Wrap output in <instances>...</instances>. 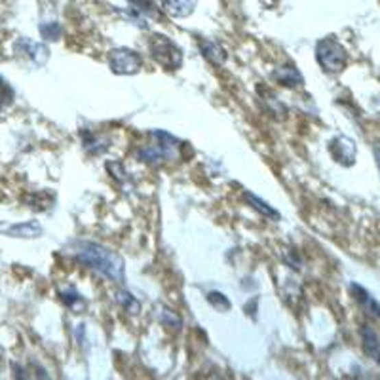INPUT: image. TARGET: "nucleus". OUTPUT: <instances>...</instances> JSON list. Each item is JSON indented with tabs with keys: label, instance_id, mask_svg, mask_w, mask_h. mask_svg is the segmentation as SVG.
I'll use <instances>...</instances> for the list:
<instances>
[{
	"label": "nucleus",
	"instance_id": "26",
	"mask_svg": "<svg viewBox=\"0 0 380 380\" xmlns=\"http://www.w3.org/2000/svg\"><path fill=\"white\" fill-rule=\"evenodd\" d=\"M283 261L293 270H300L302 268V259H300V255H298L295 249H283Z\"/></svg>",
	"mask_w": 380,
	"mask_h": 380
},
{
	"label": "nucleus",
	"instance_id": "6",
	"mask_svg": "<svg viewBox=\"0 0 380 380\" xmlns=\"http://www.w3.org/2000/svg\"><path fill=\"white\" fill-rule=\"evenodd\" d=\"M14 51H16L19 58L31 61V63L36 67L46 65V61L50 58V50H48L46 44L34 42L31 40V38H27V36H21V38H17V40L14 42Z\"/></svg>",
	"mask_w": 380,
	"mask_h": 380
},
{
	"label": "nucleus",
	"instance_id": "7",
	"mask_svg": "<svg viewBox=\"0 0 380 380\" xmlns=\"http://www.w3.org/2000/svg\"><path fill=\"white\" fill-rule=\"evenodd\" d=\"M128 17L141 29L149 25V19H160V8L154 4V0H128Z\"/></svg>",
	"mask_w": 380,
	"mask_h": 380
},
{
	"label": "nucleus",
	"instance_id": "9",
	"mask_svg": "<svg viewBox=\"0 0 380 380\" xmlns=\"http://www.w3.org/2000/svg\"><path fill=\"white\" fill-rule=\"evenodd\" d=\"M270 78H272L276 84L287 88V90H293V88H298V86L305 84V76L300 75V71H298L293 63H285V65L276 67Z\"/></svg>",
	"mask_w": 380,
	"mask_h": 380
},
{
	"label": "nucleus",
	"instance_id": "20",
	"mask_svg": "<svg viewBox=\"0 0 380 380\" xmlns=\"http://www.w3.org/2000/svg\"><path fill=\"white\" fill-rule=\"evenodd\" d=\"M59 300L67 306V308H71V310H80L82 306H86V300L84 297L75 289V287H67V289L59 291Z\"/></svg>",
	"mask_w": 380,
	"mask_h": 380
},
{
	"label": "nucleus",
	"instance_id": "15",
	"mask_svg": "<svg viewBox=\"0 0 380 380\" xmlns=\"http://www.w3.org/2000/svg\"><path fill=\"white\" fill-rule=\"evenodd\" d=\"M80 137H82L84 150L90 154V156H97L101 152H105L110 145V141L107 137H103L99 133H93L91 130H82L80 132Z\"/></svg>",
	"mask_w": 380,
	"mask_h": 380
},
{
	"label": "nucleus",
	"instance_id": "24",
	"mask_svg": "<svg viewBox=\"0 0 380 380\" xmlns=\"http://www.w3.org/2000/svg\"><path fill=\"white\" fill-rule=\"evenodd\" d=\"M207 302L213 306L215 310H219V312H226V310H230L232 305L230 300H228V297L226 295H223V293H219V291H211V293H207Z\"/></svg>",
	"mask_w": 380,
	"mask_h": 380
},
{
	"label": "nucleus",
	"instance_id": "1",
	"mask_svg": "<svg viewBox=\"0 0 380 380\" xmlns=\"http://www.w3.org/2000/svg\"><path fill=\"white\" fill-rule=\"evenodd\" d=\"M71 255L76 263H80L93 272L105 276L107 280L124 283L126 280V265L124 259L116 251L108 249L107 246H101L97 241L78 240L71 244Z\"/></svg>",
	"mask_w": 380,
	"mask_h": 380
},
{
	"label": "nucleus",
	"instance_id": "17",
	"mask_svg": "<svg viewBox=\"0 0 380 380\" xmlns=\"http://www.w3.org/2000/svg\"><path fill=\"white\" fill-rule=\"evenodd\" d=\"M156 320L160 322L162 327H165V329H169V331H181L182 327L181 316L164 305L156 306Z\"/></svg>",
	"mask_w": 380,
	"mask_h": 380
},
{
	"label": "nucleus",
	"instance_id": "21",
	"mask_svg": "<svg viewBox=\"0 0 380 380\" xmlns=\"http://www.w3.org/2000/svg\"><path fill=\"white\" fill-rule=\"evenodd\" d=\"M14 99H16V91L10 86L8 80L0 75V115L14 103Z\"/></svg>",
	"mask_w": 380,
	"mask_h": 380
},
{
	"label": "nucleus",
	"instance_id": "11",
	"mask_svg": "<svg viewBox=\"0 0 380 380\" xmlns=\"http://www.w3.org/2000/svg\"><path fill=\"white\" fill-rule=\"evenodd\" d=\"M359 337H361V346H364L365 355L372 359L375 364L380 365V337L371 325H361L359 329Z\"/></svg>",
	"mask_w": 380,
	"mask_h": 380
},
{
	"label": "nucleus",
	"instance_id": "25",
	"mask_svg": "<svg viewBox=\"0 0 380 380\" xmlns=\"http://www.w3.org/2000/svg\"><path fill=\"white\" fill-rule=\"evenodd\" d=\"M105 167H107L108 174L112 175V179H116L118 182H124L128 179V171H126L124 165L120 164V162H107Z\"/></svg>",
	"mask_w": 380,
	"mask_h": 380
},
{
	"label": "nucleus",
	"instance_id": "8",
	"mask_svg": "<svg viewBox=\"0 0 380 380\" xmlns=\"http://www.w3.org/2000/svg\"><path fill=\"white\" fill-rule=\"evenodd\" d=\"M331 156L335 158V162H339L340 165H354L355 164V143L350 137L339 135L329 143Z\"/></svg>",
	"mask_w": 380,
	"mask_h": 380
},
{
	"label": "nucleus",
	"instance_id": "2",
	"mask_svg": "<svg viewBox=\"0 0 380 380\" xmlns=\"http://www.w3.org/2000/svg\"><path fill=\"white\" fill-rule=\"evenodd\" d=\"M149 137L150 143L135 149V158L143 164L162 165L165 162H175L177 158H181V150L187 147V143L162 130H152L149 132Z\"/></svg>",
	"mask_w": 380,
	"mask_h": 380
},
{
	"label": "nucleus",
	"instance_id": "14",
	"mask_svg": "<svg viewBox=\"0 0 380 380\" xmlns=\"http://www.w3.org/2000/svg\"><path fill=\"white\" fill-rule=\"evenodd\" d=\"M241 198H244V202L248 204L251 209H255L257 213H261L263 217H266V219H270V221H281V215L278 209H274L270 204H266L265 200H261L257 194H253V192H249V190H244V194H241Z\"/></svg>",
	"mask_w": 380,
	"mask_h": 380
},
{
	"label": "nucleus",
	"instance_id": "18",
	"mask_svg": "<svg viewBox=\"0 0 380 380\" xmlns=\"http://www.w3.org/2000/svg\"><path fill=\"white\" fill-rule=\"evenodd\" d=\"M25 204L34 211H48L51 206H54V202H56V196L51 194V192H46V190H42V192H31V194H27Z\"/></svg>",
	"mask_w": 380,
	"mask_h": 380
},
{
	"label": "nucleus",
	"instance_id": "22",
	"mask_svg": "<svg viewBox=\"0 0 380 380\" xmlns=\"http://www.w3.org/2000/svg\"><path fill=\"white\" fill-rule=\"evenodd\" d=\"M38 31H40V36L44 38V40L54 42L61 38V34H63V27L59 25L58 21H46V23H40Z\"/></svg>",
	"mask_w": 380,
	"mask_h": 380
},
{
	"label": "nucleus",
	"instance_id": "3",
	"mask_svg": "<svg viewBox=\"0 0 380 380\" xmlns=\"http://www.w3.org/2000/svg\"><path fill=\"white\" fill-rule=\"evenodd\" d=\"M316 61L327 75H339L348 65V51L335 36H327L316 44Z\"/></svg>",
	"mask_w": 380,
	"mask_h": 380
},
{
	"label": "nucleus",
	"instance_id": "12",
	"mask_svg": "<svg viewBox=\"0 0 380 380\" xmlns=\"http://www.w3.org/2000/svg\"><path fill=\"white\" fill-rule=\"evenodd\" d=\"M198 48L204 59L213 67H221L226 61V50L219 42L211 40V38H198Z\"/></svg>",
	"mask_w": 380,
	"mask_h": 380
},
{
	"label": "nucleus",
	"instance_id": "13",
	"mask_svg": "<svg viewBox=\"0 0 380 380\" xmlns=\"http://www.w3.org/2000/svg\"><path fill=\"white\" fill-rule=\"evenodd\" d=\"M0 232L12 236V238H38L42 236V226L36 221H27V223L8 224V226H0Z\"/></svg>",
	"mask_w": 380,
	"mask_h": 380
},
{
	"label": "nucleus",
	"instance_id": "5",
	"mask_svg": "<svg viewBox=\"0 0 380 380\" xmlns=\"http://www.w3.org/2000/svg\"><path fill=\"white\" fill-rule=\"evenodd\" d=\"M108 69L120 76L137 75L143 69V56L132 48H115L108 51Z\"/></svg>",
	"mask_w": 380,
	"mask_h": 380
},
{
	"label": "nucleus",
	"instance_id": "27",
	"mask_svg": "<svg viewBox=\"0 0 380 380\" xmlns=\"http://www.w3.org/2000/svg\"><path fill=\"white\" fill-rule=\"evenodd\" d=\"M375 160H377V165H379V169H380V149L379 147L375 149Z\"/></svg>",
	"mask_w": 380,
	"mask_h": 380
},
{
	"label": "nucleus",
	"instance_id": "16",
	"mask_svg": "<svg viewBox=\"0 0 380 380\" xmlns=\"http://www.w3.org/2000/svg\"><path fill=\"white\" fill-rule=\"evenodd\" d=\"M160 2H162V8H164L165 14H169L175 19L189 17L198 4V0H160Z\"/></svg>",
	"mask_w": 380,
	"mask_h": 380
},
{
	"label": "nucleus",
	"instance_id": "10",
	"mask_svg": "<svg viewBox=\"0 0 380 380\" xmlns=\"http://www.w3.org/2000/svg\"><path fill=\"white\" fill-rule=\"evenodd\" d=\"M350 293H352L354 300L359 305V308L364 310L365 314L372 318V320H380V302L372 297L369 291L361 287V285H357V283H352L350 285Z\"/></svg>",
	"mask_w": 380,
	"mask_h": 380
},
{
	"label": "nucleus",
	"instance_id": "4",
	"mask_svg": "<svg viewBox=\"0 0 380 380\" xmlns=\"http://www.w3.org/2000/svg\"><path fill=\"white\" fill-rule=\"evenodd\" d=\"M149 54L150 58L156 61L158 65L164 67L167 71H177L182 65V50L181 46L174 42L167 34L154 33L149 38Z\"/></svg>",
	"mask_w": 380,
	"mask_h": 380
},
{
	"label": "nucleus",
	"instance_id": "23",
	"mask_svg": "<svg viewBox=\"0 0 380 380\" xmlns=\"http://www.w3.org/2000/svg\"><path fill=\"white\" fill-rule=\"evenodd\" d=\"M263 101H265L266 105H268V112H270L274 118H278V120H283V118L287 116V107H285L283 103H280V101H278V97H276V95H272L270 91H268L265 97H263Z\"/></svg>",
	"mask_w": 380,
	"mask_h": 380
},
{
	"label": "nucleus",
	"instance_id": "19",
	"mask_svg": "<svg viewBox=\"0 0 380 380\" xmlns=\"http://www.w3.org/2000/svg\"><path fill=\"white\" fill-rule=\"evenodd\" d=\"M115 300L124 308L128 314L137 316L141 312V302L137 300V297H135L133 293H130V291H126V289L116 291Z\"/></svg>",
	"mask_w": 380,
	"mask_h": 380
}]
</instances>
